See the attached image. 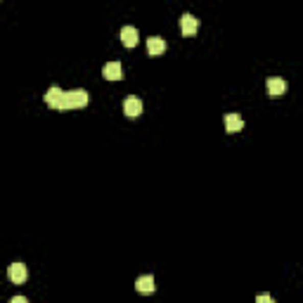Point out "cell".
Returning <instances> with one entry per match:
<instances>
[{
	"label": "cell",
	"mask_w": 303,
	"mask_h": 303,
	"mask_svg": "<svg viewBox=\"0 0 303 303\" xmlns=\"http://www.w3.org/2000/svg\"><path fill=\"white\" fill-rule=\"evenodd\" d=\"M88 104V92L83 88H78V90H69V92H62L57 102V109H81Z\"/></svg>",
	"instance_id": "6da1fadb"
},
{
	"label": "cell",
	"mask_w": 303,
	"mask_h": 303,
	"mask_svg": "<svg viewBox=\"0 0 303 303\" xmlns=\"http://www.w3.org/2000/svg\"><path fill=\"white\" fill-rule=\"evenodd\" d=\"M7 277H10L12 284H24L26 277H29V270H26L24 263H12L7 268Z\"/></svg>",
	"instance_id": "7a4b0ae2"
},
{
	"label": "cell",
	"mask_w": 303,
	"mask_h": 303,
	"mask_svg": "<svg viewBox=\"0 0 303 303\" xmlns=\"http://www.w3.org/2000/svg\"><path fill=\"white\" fill-rule=\"evenodd\" d=\"M199 29V19L194 17V14H182L180 17V31L182 36H194Z\"/></svg>",
	"instance_id": "3957f363"
},
{
	"label": "cell",
	"mask_w": 303,
	"mask_h": 303,
	"mask_svg": "<svg viewBox=\"0 0 303 303\" xmlns=\"http://www.w3.org/2000/svg\"><path fill=\"white\" fill-rule=\"evenodd\" d=\"M123 114L128 119H137L142 114V102L137 97H128V100L123 102Z\"/></svg>",
	"instance_id": "277c9868"
},
{
	"label": "cell",
	"mask_w": 303,
	"mask_h": 303,
	"mask_svg": "<svg viewBox=\"0 0 303 303\" xmlns=\"http://www.w3.org/2000/svg\"><path fill=\"white\" fill-rule=\"evenodd\" d=\"M137 40H140V33H137V29H133V26H123L121 29V43L126 48H135Z\"/></svg>",
	"instance_id": "5b68a950"
},
{
	"label": "cell",
	"mask_w": 303,
	"mask_h": 303,
	"mask_svg": "<svg viewBox=\"0 0 303 303\" xmlns=\"http://www.w3.org/2000/svg\"><path fill=\"white\" fill-rule=\"evenodd\" d=\"M225 130L227 133H239V130L244 128V119L239 116V114H225Z\"/></svg>",
	"instance_id": "8992f818"
},
{
	"label": "cell",
	"mask_w": 303,
	"mask_h": 303,
	"mask_svg": "<svg viewBox=\"0 0 303 303\" xmlns=\"http://www.w3.org/2000/svg\"><path fill=\"white\" fill-rule=\"evenodd\" d=\"M102 74H104L107 81H121V78H123V69H121L119 62H109V64H104Z\"/></svg>",
	"instance_id": "52a82bcc"
},
{
	"label": "cell",
	"mask_w": 303,
	"mask_h": 303,
	"mask_svg": "<svg viewBox=\"0 0 303 303\" xmlns=\"http://www.w3.org/2000/svg\"><path fill=\"white\" fill-rule=\"evenodd\" d=\"M135 289L140 291V294H154V289H156L154 277H152V275H142V277H137Z\"/></svg>",
	"instance_id": "ba28073f"
},
{
	"label": "cell",
	"mask_w": 303,
	"mask_h": 303,
	"mask_svg": "<svg viewBox=\"0 0 303 303\" xmlns=\"http://www.w3.org/2000/svg\"><path fill=\"white\" fill-rule=\"evenodd\" d=\"M287 92V81L282 78H270L268 81V95L270 97H282Z\"/></svg>",
	"instance_id": "9c48e42d"
},
{
	"label": "cell",
	"mask_w": 303,
	"mask_h": 303,
	"mask_svg": "<svg viewBox=\"0 0 303 303\" xmlns=\"http://www.w3.org/2000/svg\"><path fill=\"white\" fill-rule=\"evenodd\" d=\"M164 50H166V40H164V38H156V36H154V38H149V40H147V52L152 55V57L161 55Z\"/></svg>",
	"instance_id": "30bf717a"
},
{
	"label": "cell",
	"mask_w": 303,
	"mask_h": 303,
	"mask_svg": "<svg viewBox=\"0 0 303 303\" xmlns=\"http://www.w3.org/2000/svg\"><path fill=\"white\" fill-rule=\"evenodd\" d=\"M62 88H57V85H52L50 90L45 92V104L48 107H52V109H57V102H59V97H62Z\"/></svg>",
	"instance_id": "8fae6325"
},
{
	"label": "cell",
	"mask_w": 303,
	"mask_h": 303,
	"mask_svg": "<svg viewBox=\"0 0 303 303\" xmlns=\"http://www.w3.org/2000/svg\"><path fill=\"white\" fill-rule=\"evenodd\" d=\"M258 303H272V296H268V294H261V296H258Z\"/></svg>",
	"instance_id": "7c38bea8"
},
{
	"label": "cell",
	"mask_w": 303,
	"mask_h": 303,
	"mask_svg": "<svg viewBox=\"0 0 303 303\" xmlns=\"http://www.w3.org/2000/svg\"><path fill=\"white\" fill-rule=\"evenodd\" d=\"M12 303H26V298H24V296H14Z\"/></svg>",
	"instance_id": "4fadbf2b"
}]
</instances>
